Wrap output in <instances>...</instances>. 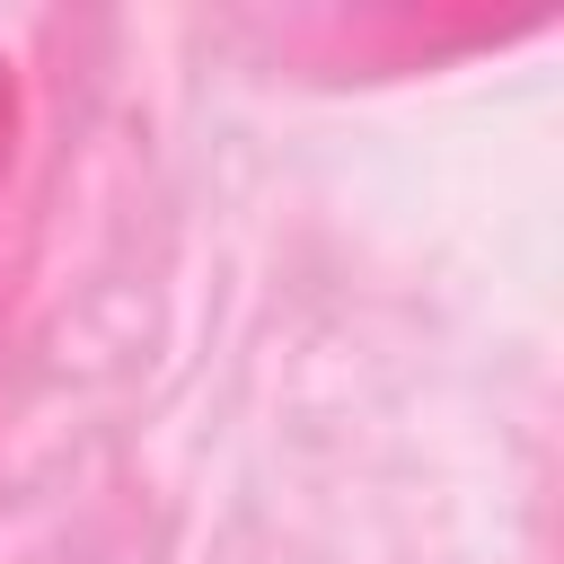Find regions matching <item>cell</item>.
<instances>
[{"mask_svg":"<svg viewBox=\"0 0 564 564\" xmlns=\"http://www.w3.org/2000/svg\"><path fill=\"white\" fill-rule=\"evenodd\" d=\"M0 123H9V88H0Z\"/></svg>","mask_w":564,"mask_h":564,"instance_id":"6da1fadb","label":"cell"}]
</instances>
